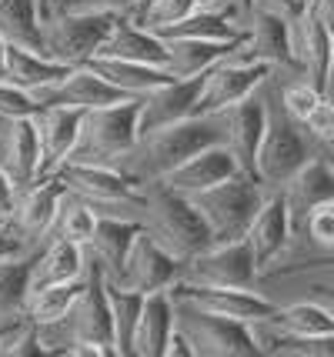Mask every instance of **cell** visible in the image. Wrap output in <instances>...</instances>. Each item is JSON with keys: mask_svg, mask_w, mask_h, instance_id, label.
<instances>
[{"mask_svg": "<svg viewBox=\"0 0 334 357\" xmlns=\"http://www.w3.org/2000/svg\"><path fill=\"white\" fill-rule=\"evenodd\" d=\"M211 144H221L218 124L211 117H184L177 124L158 127V130L137 137V144L121 160V171H128L137 184L160 181Z\"/></svg>", "mask_w": 334, "mask_h": 357, "instance_id": "1", "label": "cell"}, {"mask_svg": "<svg viewBox=\"0 0 334 357\" xmlns=\"http://www.w3.org/2000/svg\"><path fill=\"white\" fill-rule=\"evenodd\" d=\"M144 234H151L164 250H171L177 261H188L197 250L211 244V231L201 220L197 207L188 194H177L164 181H147L144 184Z\"/></svg>", "mask_w": 334, "mask_h": 357, "instance_id": "2", "label": "cell"}, {"mask_svg": "<svg viewBox=\"0 0 334 357\" xmlns=\"http://www.w3.org/2000/svg\"><path fill=\"white\" fill-rule=\"evenodd\" d=\"M61 184L94 207L97 218H130L141 220L144 214V184H137L128 171L114 164H84L64 160L50 174Z\"/></svg>", "mask_w": 334, "mask_h": 357, "instance_id": "3", "label": "cell"}, {"mask_svg": "<svg viewBox=\"0 0 334 357\" xmlns=\"http://www.w3.org/2000/svg\"><path fill=\"white\" fill-rule=\"evenodd\" d=\"M137 110H141V97H128L121 104L84 110L77 140H74V151L67 160L121 167V160L137 144Z\"/></svg>", "mask_w": 334, "mask_h": 357, "instance_id": "4", "label": "cell"}, {"mask_svg": "<svg viewBox=\"0 0 334 357\" xmlns=\"http://www.w3.org/2000/svg\"><path fill=\"white\" fill-rule=\"evenodd\" d=\"M191 204L211 231V244H224V241H238L248 234L257 207L264 204V187L257 184V177L238 171L221 184L194 194Z\"/></svg>", "mask_w": 334, "mask_h": 357, "instance_id": "5", "label": "cell"}, {"mask_svg": "<svg viewBox=\"0 0 334 357\" xmlns=\"http://www.w3.org/2000/svg\"><path fill=\"white\" fill-rule=\"evenodd\" d=\"M174 324L184 331L197 357H257L261 344L248 321L211 314L174 297Z\"/></svg>", "mask_w": 334, "mask_h": 357, "instance_id": "6", "label": "cell"}, {"mask_svg": "<svg viewBox=\"0 0 334 357\" xmlns=\"http://www.w3.org/2000/svg\"><path fill=\"white\" fill-rule=\"evenodd\" d=\"M124 14H87V10H64L44 20V57L61 67H84L94 61L100 44L107 40L114 20Z\"/></svg>", "mask_w": 334, "mask_h": 357, "instance_id": "7", "label": "cell"}, {"mask_svg": "<svg viewBox=\"0 0 334 357\" xmlns=\"http://www.w3.org/2000/svg\"><path fill=\"white\" fill-rule=\"evenodd\" d=\"M44 331H61L64 344L70 341H87L100 344L111 357H117L114 347V314H111V294H107V274L97 261H87V274H84V291L77 294L74 307L57 327H44ZM61 351V347H57Z\"/></svg>", "mask_w": 334, "mask_h": 357, "instance_id": "8", "label": "cell"}, {"mask_svg": "<svg viewBox=\"0 0 334 357\" xmlns=\"http://www.w3.org/2000/svg\"><path fill=\"white\" fill-rule=\"evenodd\" d=\"M181 280L188 284H204V287H241V291H255L261 280L255 250L248 244V237L238 241H224V244H207L194 257L184 261Z\"/></svg>", "mask_w": 334, "mask_h": 357, "instance_id": "9", "label": "cell"}, {"mask_svg": "<svg viewBox=\"0 0 334 357\" xmlns=\"http://www.w3.org/2000/svg\"><path fill=\"white\" fill-rule=\"evenodd\" d=\"M308 160H311V147L301 134V124L291 121L284 107L281 114H271L261 151H257V184L281 190Z\"/></svg>", "mask_w": 334, "mask_h": 357, "instance_id": "10", "label": "cell"}, {"mask_svg": "<svg viewBox=\"0 0 334 357\" xmlns=\"http://www.w3.org/2000/svg\"><path fill=\"white\" fill-rule=\"evenodd\" d=\"M271 70H274L271 63L244 61L238 50H234L231 57H224L221 63H214L204 74V91H201V100H197L194 117H214L218 110L248 100V97L257 93V87L268 80Z\"/></svg>", "mask_w": 334, "mask_h": 357, "instance_id": "11", "label": "cell"}, {"mask_svg": "<svg viewBox=\"0 0 334 357\" xmlns=\"http://www.w3.org/2000/svg\"><path fill=\"white\" fill-rule=\"evenodd\" d=\"M67 187L57 177H40L31 187H20L17 190L14 211L7 218V227L14 231V237L24 244L27 254H33L37 248H44V241L50 237L54 218L61 211Z\"/></svg>", "mask_w": 334, "mask_h": 357, "instance_id": "12", "label": "cell"}, {"mask_svg": "<svg viewBox=\"0 0 334 357\" xmlns=\"http://www.w3.org/2000/svg\"><path fill=\"white\" fill-rule=\"evenodd\" d=\"M268 117H271V110L257 93H251L241 104H231V107L218 110L211 117L218 124L221 144L234 154L241 171L251 174V177H257V151H261V140H264V130H268Z\"/></svg>", "mask_w": 334, "mask_h": 357, "instance_id": "13", "label": "cell"}, {"mask_svg": "<svg viewBox=\"0 0 334 357\" xmlns=\"http://www.w3.org/2000/svg\"><path fill=\"white\" fill-rule=\"evenodd\" d=\"M31 97L40 107H70V110H94L107 104L128 100V93L104 80L91 67H70L64 77L50 80L44 87H33Z\"/></svg>", "mask_w": 334, "mask_h": 357, "instance_id": "14", "label": "cell"}, {"mask_svg": "<svg viewBox=\"0 0 334 357\" xmlns=\"http://www.w3.org/2000/svg\"><path fill=\"white\" fill-rule=\"evenodd\" d=\"M291 44H294V57L304 77L311 80L321 93H331L334 84V40L328 27L321 24L318 10L311 7V0H304L301 14L291 17Z\"/></svg>", "mask_w": 334, "mask_h": 357, "instance_id": "15", "label": "cell"}, {"mask_svg": "<svg viewBox=\"0 0 334 357\" xmlns=\"http://www.w3.org/2000/svg\"><path fill=\"white\" fill-rule=\"evenodd\" d=\"M184 274V261H177L171 250H164L151 237V234H137L134 248L128 254V264L121 271V278L111 284H121L137 294H158V291H171Z\"/></svg>", "mask_w": 334, "mask_h": 357, "instance_id": "16", "label": "cell"}, {"mask_svg": "<svg viewBox=\"0 0 334 357\" xmlns=\"http://www.w3.org/2000/svg\"><path fill=\"white\" fill-rule=\"evenodd\" d=\"M207 74V70H204ZM204 74L197 77H184V80H167L164 87L144 93L141 97V110H137V137L158 130V127L177 124L184 117H194L201 91H204Z\"/></svg>", "mask_w": 334, "mask_h": 357, "instance_id": "17", "label": "cell"}, {"mask_svg": "<svg viewBox=\"0 0 334 357\" xmlns=\"http://www.w3.org/2000/svg\"><path fill=\"white\" fill-rule=\"evenodd\" d=\"M291 234H294V224H291V211H287L284 194H281V190L264 194V204L257 207L255 220H251V227H248V234H244L248 244H251V250H255V261H257L261 278L278 264V257L287 250Z\"/></svg>", "mask_w": 334, "mask_h": 357, "instance_id": "18", "label": "cell"}, {"mask_svg": "<svg viewBox=\"0 0 334 357\" xmlns=\"http://www.w3.org/2000/svg\"><path fill=\"white\" fill-rule=\"evenodd\" d=\"M171 297L177 301H188L194 307H204L211 314H224V317H234V321H264L274 304L268 297H261L257 291H241V287H204V284H188V280H177L171 287Z\"/></svg>", "mask_w": 334, "mask_h": 357, "instance_id": "19", "label": "cell"}, {"mask_svg": "<svg viewBox=\"0 0 334 357\" xmlns=\"http://www.w3.org/2000/svg\"><path fill=\"white\" fill-rule=\"evenodd\" d=\"M248 44L238 54L244 61H264L271 67H298L294 44H291V17L255 7L248 17Z\"/></svg>", "mask_w": 334, "mask_h": 357, "instance_id": "20", "label": "cell"}, {"mask_svg": "<svg viewBox=\"0 0 334 357\" xmlns=\"http://www.w3.org/2000/svg\"><path fill=\"white\" fill-rule=\"evenodd\" d=\"M0 171L20 187L40 181V147L33 117H14L0 124Z\"/></svg>", "mask_w": 334, "mask_h": 357, "instance_id": "21", "label": "cell"}, {"mask_svg": "<svg viewBox=\"0 0 334 357\" xmlns=\"http://www.w3.org/2000/svg\"><path fill=\"white\" fill-rule=\"evenodd\" d=\"M80 114L84 110L70 107H40L33 114L37 147H40V177H50L70 157L80 130Z\"/></svg>", "mask_w": 334, "mask_h": 357, "instance_id": "22", "label": "cell"}, {"mask_svg": "<svg viewBox=\"0 0 334 357\" xmlns=\"http://www.w3.org/2000/svg\"><path fill=\"white\" fill-rule=\"evenodd\" d=\"M84 250H87L84 244H74L67 237H47L44 248H37L31 254V291L80 280L87 274V254Z\"/></svg>", "mask_w": 334, "mask_h": 357, "instance_id": "23", "label": "cell"}, {"mask_svg": "<svg viewBox=\"0 0 334 357\" xmlns=\"http://www.w3.org/2000/svg\"><path fill=\"white\" fill-rule=\"evenodd\" d=\"M241 167L238 160H234V154L224 147V144H211V147H204V151H197L194 157H188L177 171H171L167 177H160L167 187H174L177 194H188V197H194V194H201V190H207V187L221 184V181H227V177H234Z\"/></svg>", "mask_w": 334, "mask_h": 357, "instance_id": "24", "label": "cell"}, {"mask_svg": "<svg viewBox=\"0 0 334 357\" xmlns=\"http://www.w3.org/2000/svg\"><path fill=\"white\" fill-rule=\"evenodd\" d=\"M97 57H117V61H134V63H154L164 67L167 63V40L158 37L154 31L141 27L130 14L114 20L107 40L100 44Z\"/></svg>", "mask_w": 334, "mask_h": 357, "instance_id": "25", "label": "cell"}, {"mask_svg": "<svg viewBox=\"0 0 334 357\" xmlns=\"http://www.w3.org/2000/svg\"><path fill=\"white\" fill-rule=\"evenodd\" d=\"M291 211V224L301 227L304 218L324 201H334V171L324 157H311L301 171L294 174L284 187H281Z\"/></svg>", "mask_w": 334, "mask_h": 357, "instance_id": "26", "label": "cell"}, {"mask_svg": "<svg viewBox=\"0 0 334 357\" xmlns=\"http://www.w3.org/2000/svg\"><path fill=\"white\" fill-rule=\"evenodd\" d=\"M171 334H174V297H171V291L147 294L144 297L141 317H137V327H134L130 354L134 357H164L167 354Z\"/></svg>", "mask_w": 334, "mask_h": 357, "instance_id": "27", "label": "cell"}, {"mask_svg": "<svg viewBox=\"0 0 334 357\" xmlns=\"http://www.w3.org/2000/svg\"><path fill=\"white\" fill-rule=\"evenodd\" d=\"M251 327L257 334H274V337H318V334L334 331V317L318 301L304 297V301H294L287 307H274L264 321H255Z\"/></svg>", "mask_w": 334, "mask_h": 357, "instance_id": "28", "label": "cell"}, {"mask_svg": "<svg viewBox=\"0 0 334 357\" xmlns=\"http://www.w3.org/2000/svg\"><path fill=\"white\" fill-rule=\"evenodd\" d=\"M248 44V27L234 40H167V74L177 80L197 77L211 70L214 63H221L224 57H231L234 50Z\"/></svg>", "mask_w": 334, "mask_h": 357, "instance_id": "29", "label": "cell"}, {"mask_svg": "<svg viewBox=\"0 0 334 357\" xmlns=\"http://www.w3.org/2000/svg\"><path fill=\"white\" fill-rule=\"evenodd\" d=\"M144 231L141 220L130 218H97V231L91 237V254L94 261L104 267L107 280H117L121 271L128 264V254L137 241V234Z\"/></svg>", "mask_w": 334, "mask_h": 357, "instance_id": "30", "label": "cell"}, {"mask_svg": "<svg viewBox=\"0 0 334 357\" xmlns=\"http://www.w3.org/2000/svg\"><path fill=\"white\" fill-rule=\"evenodd\" d=\"M84 67L97 70L104 80H111L114 87L128 93V97H144V93L164 87L167 80H174L167 74V67H154V63H134V61H117V57H94Z\"/></svg>", "mask_w": 334, "mask_h": 357, "instance_id": "31", "label": "cell"}, {"mask_svg": "<svg viewBox=\"0 0 334 357\" xmlns=\"http://www.w3.org/2000/svg\"><path fill=\"white\" fill-rule=\"evenodd\" d=\"M0 37L10 47L44 50V10L40 0H0Z\"/></svg>", "mask_w": 334, "mask_h": 357, "instance_id": "32", "label": "cell"}, {"mask_svg": "<svg viewBox=\"0 0 334 357\" xmlns=\"http://www.w3.org/2000/svg\"><path fill=\"white\" fill-rule=\"evenodd\" d=\"M70 67H61V63L47 61L44 54L37 50H24V47H10L7 44V57H3V74L0 77L24 87V91H33V87H44L50 80L64 77Z\"/></svg>", "mask_w": 334, "mask_h": 357, "instance_id": "33", "label": "cell"}, {"mask_svg": "<svg viewBox=\"0 0 334 357\" xmlns=\"http://www.w3.org/2000/svg\"><path fill=\"white\" fill-rule=\"evenodd\" d=\"M31 291V254H17L0 261V327L24 317Z\"/></svg>", "mask_w": 334, "mask_h": 357, "instance_id": "34", "label": "cell"}, {"mask_svg": "<svg viewBox=\"0 0 334 357\" xmlns=\"http://www.w3.org/2000/svg\"><path fill=\"white\" fill-rule=\"evenodd\" d=\"M80 291H84V278L31 291V294H27V304H24V317H31L33 324H40V327H57L67 314H70V307H74V301H77Z\"/></svg>", "mask_w": 334, "mask_h": 357, "instance_id": "35", "label": "cell"}, {"mask_svg": "<svg viewBox=\"0 0 334 357\" xmlns=\"http://www.w3.org/2000/svg\"><path fill=\"white\" fill-rule=\"evenodd\" d=\"M94 231H97L94 207L84 201V197H77V194H70V190H67L64 201H61V211H57V218H54L50 237H67V241H74V244L91 248Z\"/></svg>", "mask_w": 334, "mask_h": 357, "instance_id": "36", "label": "cell"}, {"mask_svg": "<svg viewBox=\"0 0 334 357\" xmlns=\"http://www.w3.org/2000/svg\"><path fill=\"white\" fill-rule=\"evenodd\" d=\"M107 294H111V314H114V347H117V357H128L130 341H134V327H137V317H141L147 294L128 291V287L111 284V280H107Z\"/></svg>", "mask_w": 334, "mask_h": 357, "instance_id": "37", "label": "cell"}, {"mask_svg": "<svg viewBox=\"0 0 334 357\" xmlns=\"http://www.w3.org/2000/svg\"><path fill=\"white\" fill-rule=\"evenodd\" d=\"M47 354L44 331L31 317H20L14 324L0 327V357H40Z\"/></svg>", "mask_w": 334, "mask_h": 357, "instance_id": "38", "label": "cell"}, {"mask_svg": "<svg viewBox=\"0 0 334 357\" xmlns=\"http://www.w3.org/2000/svg\"><path fill=\"white\" fill-rule=\"evenodd\" d=\"M194 10H197L194 0H151L134 20H137L141 27H147V31L160 33L164 27H171V24H177V20H184V17L194 14Z\"/></svg>", "mask_w": 334, "mask_h": 357, "instance_id": "39", "label": "cell"}, {"mask_svg": "<svg viewBox=\"0 0 334 357\" xmlns=\"http://www.w3.org/2000/svg\"><path fill=\"white\" fill-rule=\"evenodd\" d=\"M304 234L321 254H334V201L318 204L308 218H304Z\"/></svg>", "mask_w": 334, "mask_h": 357, "instance_id": "40", "label": "cell"}, {"mask_svg": "<svg viewBox=\"0 0 334 357\" xmlns=\"http://www.w3.org/2000/svg\"><path fill=\"white\" fill-rule=\"evenodd\" d=\"M321 97H328V93H321L311 80H301V84H291V87H284V93H281V107H284V114L291 117V121L304 124V117L318 107Z\"/></svg>", "mask_w": 334, "mask_h": 357, "instance_id": "41", "label": "cell"}, {"mask_svg": "<svg viewBox=\"0 0 334 357\" xmlns=\"http://www.w3.org/2000/svg\"><path fill=\"white\" fill-rule=\"evenodd\" d=\"M40 104L31 97V91L17 87L10 80L0 77V121H14V117H33Z\"/></svg>", "mask_w": 334, "mask_h": 357, "instance_id": "42", "label": "cell"}, {"mask_svg": "<svg viewBox=\"0 0 334 357\" xmlns=\"http://www.w3.org/2000/svg\"><path fill=\"white\" fill-rule=\"evenodd\" d=\"M141 0H54L50 14H64V10H87V14H130L137 10Z\"/></svg>", "mask_w": 334, "mask_h": 357, "instance_id": "43", "label": "cell"}, {"mask_svg": "<svg viewBox=\"0 0 334 357\" xmlns=\"http://www.w3.org/2000/svg\"><path fill=\"white\" fill-rule=\"evenodd\" d=\"M301 127L308 130V137H314L318 144L331 147V144H334V100H331V97H321L318 107L304 117Z\"/></svg>", "mask_w": 334, "mask_h": 357, "instance_id": "44", "label": "cell"}, {"mask_svg": "<svg viewBox=\"0 0 334 357\" xmlns=\"http://www.w3.org/2000/svg\"><path fill=\"white\" fill-rule=\"evenodd\" d=\"M308 297L318 301L321 307L334 317V280H314V284L308 287Z\"/></svg>", "mask_w": 334, "mask_h": 357, "instance_id": "45", "label": "cell"}, {"mask_svg": "<svg viewBox=\"0 0 334 357\" xmlns=\"http://www.w3.org/2000/svg\"><path fill=\"white\" fill-rule=\"evenodd\" d=\"M14 201H17V184L0 171V220H3V224H7L10 211H14Z\"/></svg>", "mask_w": 334, "mask_h": 357, "instance_id": "46", "label": "cell"}, {"mask_svg": "<svg viewBox=\"0 0 334 357\" xmlns=\"http://www.w3.org/2000/svg\"><path fill=\"white\" fill-rule=\"evenodd\" d=\"M314 267H321V271H334V254H321L318 261H308V264L274 267V271H268V278H271V274H301V271H314Z\"/></svg>", "mask_w": 334, "mask_h": 357, "instance_id": "47", "label": "cell"}, {"mask_svg": "<svg viewBox=\"0 0 334 357\" xmlns=\"http://www.w3.org/2000/svg\"><path fill=\"white\" fill-rule=\"evenodd\" d=\"M255 7H264V10H274V14H284V17H298L304 0H255Z\"/></svg>", "mask_w": 334, "mask_h": 357, "instance_id": "48", "label": "cell"}, {"mask_svg": "<svg viewBox=\"0 0 334 357\" xmlns=\"http://www.w3.org/2000/svg\"><path fill=\"white\" fill-rule=\"evenodd\" d=\"M17 254H27V250H24V244L14 237V231L0 220V261H3V257H17Z\"/></svg>", "mask_w": 334, "mask_h": 357, "instance_id": "49", "label": "cell"}, {"mask_svg": "<svg viewBox=\"0 0 334 357\" xmlns=\"http://www.w3.org/2000/svg\"><path fill=\"white\" fill-rule=\"evenodd\" d=\"M164 357H197L194 354V347H191V341L184 337V331L174 324V334H171V341H167V354Z\"/></svg>", "mask_w": 334, "mask_h": 357, "instance_id": "50", "label": "cell"}, {"mask_svg": "<svg viewBox=\"0 0 334 357\" xmlns=\"http://www.w3.org/2000/svg\"><path fill=\"white\" fill-rule=\"evenodd\" d=\"M311 7L318 10L321 24L328 27V33H331V40H334V0H311Z\"/></svg>", "mask_w": 334, "mask_h": 357, "instance_id": "51", "label": "cell"}, {"mask_svg": "<svg viewBox=\"0 0 334 357\" xmlns=\"http://www.w3.org/2000/svg\"><path fill=\"white\" fill-rule=\"evenodd\" d=\"M227 7L234 10V17H251V7H255V0H227Z\"/></svg>", "mask_w": 334, "mask_h": 357, "instance_id": "52", "label": "cell"}, {"mask_svg": "<svg viewBox=\"0 0 334 357\" xmlns=\"http://www.w3.org/2000/svg\"><path fill=\"white\" fill-rule=\"evenodd\" d=\"M3 57H7V40L0 37V74H3Z\"/></svg>", "mask_w": 334, "mask_h": 357, "instance_id": "53", "label": "cell"}, {"mask_svg": "<svg viewBox=\"0 0 334 357\" xmlns=\"http://www.w3.org/2000/svg\"><path fill=\"white\" fill-rule=\"evenodd\" d=\"M50 7H54V0H40V10H44V20L50 17Z\"/></svg>", "mask_w": 334, "mask_h": 357, "instance_id": "54", "label": "cell"}, {"mask_svg": "<svg viewBox=\"0 0 334 357\" xmlns=\"http://www.w3.org/2000/svg\"><path fill=\"white\" fill-rule=\"evenodd\" d=\"M197 7H218V3H224V0H194Z\"/></svg>", "mask_w": 334, "mask_h": 357, "instance_id": "55", "label": "cell"}, {"mask_svg": "<svg viewBox=\"0 0 334 357\" xmlns=\"http://www.w3.org/2000/svg\"><path fill=\"white\" fill-rule=\"evenodd\" d=\"M324 160L331 164V171H334V144H331V147H328V154H324Z\"/></svg>", "mask_w": 334, "mask_h": 357, "instance_id": "56", "label": "cell"}, {"mask_svg": "<svg viewBox=\"0 0 334 357\" xmlns=\"http://www.w3.org/2000/svg\"><path fill=\"white\" fill-rule=\"evenodd\" d=\"M147 3H151V0H141V3H137V10H134V17L141 14V10H144V7H147Z\"/></svg>", "mask_w": 334, "mask_h": 357, "instance_id": "57", "label": "cell"}, {"mask_svg": "<svg viewBox=\"0 0 334 357\" xmlns=\"http://www.w3.org/2000/svg\"><path fill=\"white\" fill-rule=\"evenodd\" d=\"M328 280H334V271H328Z\"/></svg>", "mask_w": 334, "mask_h": 357, "instance_id": "58", "label": "cell"}, {"mask_svg": "<svg viewBox=\"0 0 334 357\" xmlns=\"http://www.w3.org/2000/svg\"><path fill=\"white\" fill-rule=\"evenodd\" d=\"M331 91H334V84H331Z\"/></svg>", "mask_w": 334, "mask_h": 357, "instance_id": "59", "label": "cell"}, {"mask_svg": "<svg viewBox=\"0 0 334 357\" xmlns=\"http://www.w3.org/2000/svg\"><path fill=\"white\" fill-rule=\"evenodd\" d=\"M0 124H3V121H0Z\"/></svg>", "mask_w": 334, "mask_h": 357, "instance_id": "60", "label": "cell"}]
</instances>
